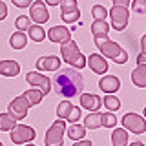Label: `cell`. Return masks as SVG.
Returning a JSON list of instances; mask_svg holds the SVG:
<instances>
[{"label":"cell","mask_w":146,"mask_h":146,"mask_svg":"<svg viewBox=\"0 0 146 146\" xmlns=\"http://www.w3.org/2000/svg\"><path fill=\"white\" fill-rule=\"evenodd\" d=\"M0 146H4V144H2V143H0Z\"/></svg>","instance_id":"b9f144b4"},{"label":"cell","mask_w":146,"mask_h":146,"mask_svg":"<svg viewBox=\"0 0 146 146\" xmlns=\"http://www.w3.org/2000/svg\"><path fill=\"white\" fill-rule=\"evenodd\" d=\"M20 71V64L15 60H2L0 62V75L6 77H17Z\"/></svg>","instance_id":"e0dca14e"},{"label":"cell","mask_w":146,"mask_h":146,"mask_svg":"<svg viewBox=\"0 0 146 146\" xmlns=\"http://www.w3.org/2000/svg\"><path fill=\"white\" fill-rule=\"evenodd\" d=\"M6 17H7V6L0 0V20H4Z\"/></svg>","instance_id":"e575fe53"},{"label":"cell","mask_w":146,"mask_h":146,"mask_svg":"<svg viewBox=\"0 0 146 146\" xmlns=\"http://www.w3.org/2000/svg\"><path fill=\"white\" fill-rule=\"evenodd\" d=\"M64 131H66V122L62 119L55 121L51 128L48 130V133H46V146H62Z\"/></svg>","instance_id":"277c9868"},{"label":"cell","mask_w":146,"mask_h":146,"mask_svg":"<svg viewBox=\"0 0 146 146\" xmlns=\"http://www.w3.org/2000/svg\"><path fill=\"white\" fill-rule=\"evenodd\" d=\"M60 17L68 24H73L79 20L80 11L77 7V0H60Z\"/></svg>","instance_id":"52a82bcc"},{"label":"cell","mask_w":146,"mask_h":146,"mask_svg":"<svg viewBox=\"0 0 146 146\" xmlns=\"http://www.w3.org/2000/svg\"><path fill=\"white\" fill-rule=\"evenodd\" d=\"M111 2H113V6H122V7H128L131 0H111Z\"/></svg>","instance_id":"d590c367"},{"label":"cell","mask_w":146,"mask_h":146,"mask_svg":"<svg viewBox=\"0 0 146 146\" xmlns=\"http://www.w3.org/2000/svg\"><path fill=\"white\" fill-rule=\"evenodd\" d=\"M31 2H33V0H13V4H15L17 7H29Z\"/></svg>","instance_id":"836d02e7"},{"label":"cell","mask_w":146,"mask_h":146,"mask_svg":"<svg viewBox=\"0 0 146 146\" xmlns=\"http://www.w3.org/2000/svg\"><path fill=\"white\" fill-rule=\"evenodd\" d=\"M73 146H91V143L90 141H84V139H80V141H77Z\"/></svg>","instance_id":"74e56055"},{"label":"cell","mask_w":146,"mask_h":146,"mask_svg":"<svg viewBox=\"0 0 146 146\" xmlns=\"http://www.w3.org/2000/svg\"><path fill=\"white\" fill-rule=\"evenodd\" d=\"M36 68L40 71H57V70H60V58L55 57V55L42 57L36 60Z\"/></svg>","instance_id":"9a60e30c"},{"label":"cell","mask_w":146,"mask_h":146,"mask_svg":"<svg viewBox=\"0 0 146 146\" xmlns=\"http://www.w3.org/2000/svg\"><path fill=\"white\" fill-rule=\"evenodd\" d=\"M26 146H35V144H31V143H27V144H26Z\"/></svg>","instance_id":"60d3db41"},{"label":"cell","mask_w":146,"mask_h":146,"mask_svg":"<svg viewBox=\"0 0 146 146\" xmlns=\"http://www.w3.org/2000/svg\"><path fill=\"white\" fill-rule=\"evenodd\" d=\"M80 106L86 108L88 111H99L100 106H102V99L99 95L84 93V95H80Z\"/></svg>","instance_id":"2e32d148"},{"label":"cell","mask_w":146,"mask_h":146,"mask_svg":"<svg viewBox=\"0 0 146 146\" xmlns=\"http://www.w3.org/2000/svg\"><path fill=\"white\" fill-rule=\"evenodd\" d=\"M131 11H135L137 15H144L146 13V0H131Z\"/></svg>","instance_id":"4dcf8cb0"},{"label":"cell","mask_w":146,"mask_h":146,"mask_svg":"<svg viewBox=\"0 0 146 146\" xmlns=\"http://www.w3.org/2000/svg\"><path fill=\"white\" fill-rule=\"evenodd\" d=\"M29 18L36 24H44V22L49 20V13H48V7L42 0H33L31 2V9H29Z\"/></svg>","instance_id":"9c48e42d"},{"label":"cell","mask_w":146,"mask_h":146,"mask_svg":"<svg viewBox=\"0 0 146 146\" xmlns=\"http://www.w3.org/2000/svg\"><path fill=\"white\" fill-rule=\"evenodd\" d=\"M130 146H144V144H143V143H141V141H135V143H131Z\"/></svg>","instance_id":"ab89813d"},{"label":"cell","mask_w":146,"mask_h":146,"mask_svg":"<svg viewBox=\"0 0 146 146\" xmlns=\"http://www.w3.org/2000/svg\"><path fill=\"white\" fill-rule=\"evenodd\" d=\"M71 110H73V104H71V102H68V100H64V102L58 104V108H57V115L60 117L62 121H68V117H70Z\"/></svg>","instance_id":"4316f807"},{"label":"cell","mask_w":146,"mask_h":146,"mask_svg":"<svg viewBox=\"0 0 146 146\" xmlns=\"http://www.w3.org/2000/svg\"><path fill=\"white\" fill-rule=\"evenodd\" d=\"M137 62H139V66H146V55H144V53H139Z\"/></svg>","instance_id":"8d00e7d4"},{"label":"cell","mask_w":146,"mask_h":146,"mask_svg":"<svg viewBox=\"0 0 146 146\" xmlns=\"http://www.w3.org/2000/svg\"><path fill=\"white\" fill-rule=\"evenodd\" d=\"M11 133V141L15 144H27L35 139V130L31 126H26V124H17L13 130H9Z\"/></svg>","instance_id":"8992f818"},{"label":"cell","mask_w":146,"mask_h":146,"mask_svg":"<svg viewBox=\"0 0 146 146\" xmlns=\"http://www.w3.org/2000/svg\"><path fill=\"white\" fill-rule=\"evenodd\" d=\"M17 126V119L9 113H0V131H9Z\"/></svg>","instance_id":"44dd1931"},{"label":"cell","mask_w":146,"mask_h":146,"mask_svg":"<svg viewBox=\"0 0 146 146\" xmlns=\"http://www.w3.org/2000/svg\"><path fill=\"white\" fill-rule=\"evenodd\" d=\"M68 135H70L71 141H80V139H84V135H86V128L73 122L70 126V130H68Z\"/></svg>","instance_id":"d4e9b609"},{"label":"cell","mask_w":146,"mask_h":146,"mask_svg":"<svg viewBox=\"0 0 146 146\" xmlns=\"http://www.w3.org/2000/svg\"><path fill=\"white\" fill-rule=\"evenodd\" d=\"M122 126L131 133H144L146 131V121L144 117L137 115V113H126L122 117Z\"/></svg>","instance_id":"ba28073f"},{"label":"cell","mask_w":146,"mask_h":146,"mask_svg":"<svg viewBox=\"0 0 146 146\" xmlns=\"http://www.w3.org/2000/svg\"><path fill=\"white\" fill-rule=\"evenodd\" d=\"M108 17L111 18V26H113V29H117V31L126 29V26H128V18H130L128 7L113 6V7L108 11Z\"/></svg>","instance_id":"5b68a950"},{"label":"cell","mask_w":146,"mask_h":146,"mask_svg":"<svg viewBox=\"0 0 146 146\" xmlns=\"http://www.w3.org/2000/svg\"><path fill=\"white\" fill-rule=\"evenodd\" d=\"M131 82L137 88H146V66H137L131 71Z\"/></svg>","instance_id":"ac0fdd59"},{"label":"cell","mask_w":146,"mask_h":146,"mask_svg":"<svg viewBox=\"0 0 146 146\" xmlns=\"http://www.w3.org/2000/svg\"><path fill=\"white\" fill-rule=\"evenodd\" d=\"M99 88L102 90L106 95H113L119 88H121V80H119L115 75H106V77H102V79H100Z\"/></svg>","instance_id":"5bb4252c"},{"label":"cell","mask_w":146,"mask_h":146,"mask_svg":"<svg viewBox=\"0 0 146 146\" xmlns=\"http://www.w3.org/2000/svg\"><path fill=\"white\" fill-rule=\"evenodd\" d=\"M93 38H95V44H97V48L100 49V53H102V57L111 58V60H115L117 64H124V62L128 60V53H126L119 44L111 42V40L108 38V35L93 36Z\"/></svg>","instance_id":"7a4b0ae2"},{"label":"cell","mask_w":146,"mask_h":146,"mask_svg":"<svg viewBox=\"0 0 146 146\" xmlns=\"http://www.w3.org/2000/svg\"><path fill=\"white\" fill-rule=\"evenodd\" d=\"M27 33H29V38L35 40V42H42L46 38V31L42 29V26L35 24V26H29L27 27Z\"/></svg>","instance_id":"603a6c76"},{"label":"cell","mask_w":146,"mask_h":146,"mask_svg":"<svg viewBox=\"0 0 146 146\" xmlns=\"http://www.w3.org/2000/svg\"><path fill=\"white\" fill-rule=\"evenodd\" d=\"M102 104L110 110V111H115V110L121 108V100H119L115 95H106V97H104V100H102Z\"/></svg>","instance_id":"83f0119b"},{"label":"cell","mask_w":146,"mask_h":146,"mask_svg":"<svg viewBox=\"0 0 146 146\" xmlns=\"http://www.w3.org/2000/svg\"><path fill=\"white\" fill-rule=\"evenodd\" d=\"M115 124H117V117L113 113H100V126L113 128Z\"/></svg>","instance_id":"f1b7e54d"},{"label":"cell","mask_w":146,"mask_h":146,"mask_svg":"<svg viewBox=\"0 0 146 146\" xmlns=\"http://www.w3.org/2000/svg\"><path fill=\"white\" fill-rule=\"evenodd\" d=\"M108 31H110V24L106 20H93V24H91V33H93V36L108 35Z\"/></svg>","instance_id":"7402d4cb"},{"label":"cell","mask_w":146,"mask_h":146,"mask_svg":"<svg viewBox=\"0 0 146 146\" xmlns=\"http://www.w3.org/2000/svg\"><path fill=\"white\" fill-rule=\"evenodd\" d=\"M80 119V108H77V106H73V110H71V113H70V117H68V121L71 122H77Z\"/></svg>","instance_id":"d6a6232c"},{"label":"cell","mask_w":146,"mask_h":146,"mask_svg":"<svg viewBox=\"0 0 146 146\" xmlns=\"http://www.w3.org/2000/svg\"><path fill=\"white\" fill-rule=\"evenodd\" d=\"M58 73H55L51 86L55 90V93L62 99H75L82 95V90H84V79L79 73V70L75 68H62V70H57Z\"/></svg>","instance_id":"6da1fadb"},{"label":"cell","mask_w":146,"mask_h":146,"mask_svg":"<svg viewBox=\"0 0 146 146\" xmlns=\"http://www.w3.org/2000/svg\"><path fill=\"white\" fill-rule=\"evenodd\" d=\"M111 144L113 146H128V131L122 128H115L111 131Z\"/></svg>","instance_id":"d6986e66"},{"label":"cell","mask_w":146,"mask_h":146,"mask_svg":"<svg viewBox=\"0 0 146 146\" xmlns=\"http://www.w3.org/2000/svg\"><path fill=\"white\" fill-rule=\"evenodd\" d=\"M9 44H11L13 49H22V48L27 44V36H26V33H24V31H17V33L13 35L11 38H9Z\"/></svg>","instance_id":"ffe728a7"},{"label":"cell","mask_w":146,"mask_h":146,"mask_svg":"<svg viewBox=\"0 0 146 146\" xmlns=\"http://www.w3.org/2000/svg\"><path fill=\"white\" fill-rule=\"evenodd\" d=\"M26 80H27V84L36 86V88L42 91L44 95H48V93H49V90H51V80H49L46 75H42V73L29 71V73L26 75Z\"/></svg>","instance_id":"8fae6325"},{"label":"cell","mask_w":146,"mask_h":146,"mask_svg":"<svg viewBox=\"0 0 146 146\" xmlns=\"http://www.w3.org/2000/svg\"><path fill=\"white\" fill-rule=\"evenodd\" d=\"M46 4H49V6H58L60 0H46Z\"/></svg>","instance_id":"f35d334b"},{"label":"cell","mask_w":146,"mask_h":146,"mask_svg":"<svg viewBox=\"0 0 146 146\" xmlns=\"http://www.w3.org/2000/svg\"><path fill=\"white\" fill-rule=\"evenodd\" d=\"M27 110H29V102L26 100L24 95H20V97L13 99L11 102H9V115L15 117L17 121H20V119H26Z\"/></svg>","instance_id":"30bf717a"},{"label":"cell","mask_w":146,"mask_h":146,"mask_svg":"<svg viewBox=\"0 0 146 146\" xmlns=\"http://www.w3.org/2000/svg\"><path fill=\"white\" fill-rule=\"evenodd\" d=\"M84 128H88V130L100 128V113H97V111L88 113V117H84Z\"/></svg>","instance_id":"cb8c5ba5"},{"label":"cell","mask_w":146,"mask_h":146,"mask_svg":"<svg viewBox=\"0 0 146 146\" xmlns=\"http://www.w3.org/2000/svg\"><path fill=\"white\" fill-rule=\"evenodd\" d=\"M91 15H93L95 20H106L108 9L104 6H93V7H91Z\"/></svg>","instance_id":"f546056e"},{"label":"cell","mask_w":146,"mask_h":146,"mask_svg":"<svg viewBox=\"0 0 146 146\" xmlns=\"http://www.w3.org/2000/svg\"><path fill=\"white\" fill-rule=\"evenodd\" d=\"M24 97H26L27 102H29V106H36V104L42 100L44 93H42L40 90H27L26 93H24Z\"/></svg>","instance_id":"484cf974"},{"label":"cell","mask_w":146,"mask_h":146,"mask_svg":"<svg viewBox=\"0 0 146 146\" xmlns=\"http://www.w3.org/2000/svg\"><path fill=\"white\" fill-rule=\"evenodd\" d=\"M60 53H62L64 60L70 64L71 68H75V70H82L86 66L84 55L80 53L79 46H77V42H73V40H68V42L60 44Z\"/></svg>","instance_id":"3957f363"},{"label":"cell","mask_w":146,"mask_h":146,"mask_svg":"<svg viewBox=\"0 0 146 146\" xmlns=\"http://www.w3.org/2000/svg\"><path fill=\"white\" fill-rule=\"evenodd\" d=\"M86 64L90 66V70L93 73H99V75H102V73L108 71V62L106 58H102V55L99 53H93L88 57V60H86Z\"/></svg>","instance_id":"4fadbf2b"},{"label":"cell","mask_w":146,"mask_h":146,"mask_svg":"<svg viewBox=\"0 0 146 146\" xmlns=\"http://www.w3.org/2000/svg\"><path fill=\"white\" fill-rule=\"evenodd\" d=\"M15 26H17V29H20V31H27V27L31 26V24H29V17H26V15L17 17Z\"/></svg>","instance_id":"1f68e13d"},{"label":"cell","mask_w":146,"mask_h":146,"mask_svg":"<svg viewBox=\"0 0 146 146\" xmlns=\"http://www.w3.org/2000/svg\"><path fill=\"white\" fill-rule=\"evenodd\" d=\"M46 36H48L53 44H64V42H68V40H71L70 29L64 27V26H53L51 29L48 31V35H46Z\"/></svg>","instance_id":"7c38bea8"}]
</instances>
